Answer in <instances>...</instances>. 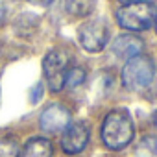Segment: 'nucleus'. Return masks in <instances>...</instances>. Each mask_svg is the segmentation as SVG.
Here are the masks:
<instances>
[{
    "label": "nucleus",
    "instance_id": "10",
    "mask_svg": "<svg viewBox=\"0 0 157 157\" xmlns=\"http://www.w3.org/2000/svg\"><path fill=\"white\" fill-rule=\"evenodd\" d=\"M96 0H65V10L74 17H87L94 11Z\"/></svg>",
    "mask_w": 157,
    "mask_h": 157
},
{
    "label": "nucleus",
    "instance_id": "12",
    "mask_svg": "<svg viewBox=\"0 0 157 157\" xmlns=\"http://www.w3.org/2000/svg\"><path fill=\"white\" fill-rule=\"evenodd\" d=\"M85 78H87L85 68H82V67H70L67 70V74H65V85L68 89H76V87H80L85 82Z\"/></svg>",
    "mask_w": 157,
    "mask_h": 157
},
{
    "label": "nucleus",
    "instance_id": "8",
    "mask_svg": "<svg viewBox=\"0 0 157 157\" xmlns=\"http://www.w3.org/2000/svg\"><path fill=\"white\" fill-rule=\"evenodd\" d=\"M111 48H113V54L118 56L120 59H131V57H135L142 52L144 41L140 37L133 35V33H124V35H118L113 41Z\"/></svg>",
    "mask_w": 157,
    "mask_h": 157
},
{
    "label": "nucleus",
    "instance_id": "5",
    "mask_svg": "<svg viewBox=\"0 0 157 157\" xmlns=\"http://www.w3.org/2000/svg\"><path fill=\"white\" fill-rule=\"evenodd\" d=\"M78 39H80V44L87 52L96 54V52L104 50V46L107 44L109 30L102 21L93 19V21H87L80 26V30H78Z\"/></svg>",
    "mask_w": 157,
    "mask_h": 157
},
{
    "label": "nucleus",
    "instance_id": "16",
    "mask_svg": "<svg viewBox=\"0 0 157 157\" xmlns=\"http://www.w3.org/2000/svg\"><path fill=\"white\" fill-rule=\"evenodd\" d=\"M122 4H129V2H137V0H120Z\"/></svg>",
    "mask_w": 157,
    "mask_h": 157
},
{
    "label": "nucleus",
    "instance_id": "3",
    "mask_svg": "<svg viewBox=\"0 0 157 157\" xmlns=\"http://www.w3.org/2000/svg\"><path fill=\"white\" fill-rule=\"evenodd\" d=\"M155 76V65L150 56L139 54L131 59L122 68V85L128 91H142L146 89Z\"/></svg>",
    "mask_w": 157,
    "mask_h": 157
},
{
    "label": "nucleus",
    "instance_id": "13",
    "mask_svg": "<svg viewBox=\"0 0 157 157\" xmlns=\"http://www.w3.org/2000/svg\"><path fill=\"white\" fill-rule=\"evenodd\" d=\"M19 144L13 139H0V157H19Z\"/></svg>",
    "mask_w": 157,
    "mask_h": 157
},
{
    "label": "nucleus",
    "instance_id": "4",
    "mask_svg": "<svg viewBox=\"0 0 157 157\" xmlns=\"http://www.w3.org/2000/svg\"><path fill=\"white\" fill-rule=\"evenodd\" d=\"M43 70L48 87L57 93L65 87V74L68 70V54L65 50H52L43 59Z\"/></svg>",
    "mask_w": 157,
    "mask_h": 157
},
{
    "label": "nucleus",
    "instance_id": "17",
    "mask_svg": "<svg viewBox=\"0 0 157 157\" xmlns=\"http://www.w3.org/2000/svg\"><path fill=\"white\" fill-rule=\"evenodd\" d=\"M153 124H155V128H157V111H155V115H153Z\"/></svg>",
    "mask_w": 157,
    "mask_h": 157
},
{
    "label": "nucleus",
    "instance_id": "18",
    "mask_svg": "<svg viewBox=\"0 0 157 157\" xmlns=\"http://www.w3.org/2000/svg\"><path fill=\"white\" fill-rule=\"evenodd\" d=\"M155 30H157V19H155Z\"/></svg>",
    "mask_w": 157,
    "mask_h": 157
},
{
    "label": "nucleus",
    "instance_id": "15",
    "mask_svg": "<svg viewBox=\"0 0 157 157\" xmlns=\"http://www.w3.org/2000/svg\"><path fill=\"white\" fill-rule=\"evenodd\" d=\"M4 15H6V6H4V2H2V0H0V22H2Z\"/></svg>",
    "mask_w": 157,
    "mask_h": 157
},
{
    "label": "nucleus",
    "instance_id": "11",
    "mask_svg": "<svg viewBox=\"0 0 157 157\" xmlns=\"http://www.w3.org/2000/svg\"><path fill=\"white\" fill-rule=\"evenodd\" d=\"M137 157H157V137L146 135L140 139V142L137 144L135 150Z\"/></svg>",
    "mask_w": 157,
    "mask_h": 157
},
{
    "label": "nucleus",
    "instance_id": "14",
    "mask_svg": "<svg viewBox=\"0 0 157 157\" xmlns=\"http://www.w3.org/2000/svg\"><path fill=\"white\" fill-rule=\"evenodd\" d=\"M32 4H35V6H41V8H46V6H50L54 0H30Z\"/></svg>",
    "mask_w": 157,
    "mask_h": 157
},
{
    "label": "nucleus",
    "instance_id": "6",
    "mask_svg": "<svg viewBox=\"0 0 157 157\" xmlns=\"http://www.w3.org/2000/svg\"><path fill=\"white\" fill-rule=\"evenodd\" d=\"M89 126L82 120L78 122H70L65 131H63V137H61V148L65 153H70V155H76L85 150L87 142H89Z\"/></svg>",
    "mask_w": 157,
    "mask_h": 157
},
{
    "label": "nucleus",
    "instance_id": "1",
    "mask_svg": "<svg viewBox=\"0 0 157 157\" xmlns=\"http://www.w3.org/2000/svg\"><path fill=\"white\" fill-rule=\"evenodd\" d=\"M135 135V124L128 111L115 109L111 111L102 124V140L109 150L126 148Z\"/></svg>",
    "mask_w": 157,
    "mask_h": 157
},
{
    "label": "nucleus",
    "instance_id": "2",
    "mask_svg": "<svg viewBox=\"0 0 157 157\" xmlns=\"http://www.w3.org/2000/svg\"><path fill=\"white\" fill-rule=\"evenodd\" d=\"M157 8L150 0H137V2L124 4L117 11V22L129 32H142L155 24Z\"/></svg>",
    "mask_w": 157,
    "mask_h": 157
},
{
    "label": "nucleus",
    "instance_id": "7",
    "mask_svg": "<svg viewBox=\"0 0 157 157\" xmlns=\"http://www.w3.org/2000/svg\"><path fill=\"white\" fill-rule=\"evenodd\" d=\"M70 111L63 105V104H50L43 113H41V129L46 131V133H59V131H65V128L70 124Z\"/></svg>",
    "mask_w": 157,
    "mask_h": 157
},
{
    "label": "nucleus",
    "instance_id": "9",
    "mask_svg": "<svg viewBox=\"0 0 157 157\" xmlns=\"http://www.w3.org/2000/svg\"><path fill=\"white\" fill-rule=\"evenodd\" d=\"M52 153H54V146L48 139L33 137L24 144L19 157H52Z\"/></svg>",
    "mask_w": 157,
    "mask_h": 157
}]
</instances>
